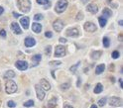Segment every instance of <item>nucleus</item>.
Masks as SVG:
<instances>
[{
    "label": "nucleus",
    "mask_w": 123,
    "mask_h": 108,
    "mask_svg": "<svg viewBox=\"0 0 123 108\" xmlns=\"http://www.w3.org/2000/svg\"><path fill=\"white\" fill-rule=\"evenodd\" d=\"M32 30H33V32H35V33H40L41 30H42V25L34 22L33 25H32Z\"/></svg>",
    "instance_id": "nucleus-16"
},
{
    "label": "nucleus",
    "mask_w": 123,
    "mask_h": 108,
    "mask_svg": "<svg viewBox=\"0 0 123 108\" xmlns=\"http://www.w3.org/2000/svg\"><path fill=\"white\" fill-rule=\"evenodd\" d=\"M24 106L25 107H32V106H34V101H33V100H28V101H26L24 103Z\"/></svg>",
    "instance_id": "nucleus-28"
},
{
    "label": "nucleus",
    "mask_w": 123,
    "mask_h": 108,
    "mask_svg": "<svg viewBox=\"0 0 123 108\" xmlns=\"http://www.w3.org/2000/svg\"><path fill=\"white\" fill-rule=\"evenodd\" d=\"M68 1L66 0H59V1L57 2V4H56V12L57 13H63L64 11L66 9V7H68Z\"/></svg>",
    "instance_id": "nucleus-3"
},
{
    "label": "nucleus",
    "mask_w": 123,
    "mask_h": 108,
    "mask_svg": "<svg viewBox=\"0 0 123 108\" xmlns=\"http://www.w3.org/2000/svg\"><path fill=\"white\" fill-rule=\"evenodd\" d=\"M14 76H15V72L13 70H7L3 75V77L5 79H11V78H13Z\"/></svg>",
    "instance_id": "nucleus-17"
},
{
    "label": "nucleus",
    "mask_w": 123,
    "mask_h": 108,
    "mask_svg": "<svg viewBox=\"0 0 123 108\" xmlns=\"http://www.w3.org/2000/svg\"><path fill=\"white\" fill-rule=\"evenodd\" d=\"M57 106V98L53 97L48 101V108H55Z\"/></svg>",
    "instance_id": "nucleus-18"
},
{
    "label": "nucleus",
    "mask_w": 123,
    "mask_h": 108,
    "mask_svg": "<svg viewBox=\"0 0 123 108\" xmlns=\"http://www.w3.org/2000/svg\"><path fill=\"white\" fill-rule=\"evenodd\" d=\"M7 105H8V107H10V108L16 107V103H15L14 101H12V100H9V101L7 102Z\"/></svg>",
    "instance_id": "nucleus-32"
},
{
    "label": "nucleus",
    "mask_w": 123,
    "mask_h": 108,
    "mask_svg": "<svg viewBox=\"0 0 123 108\" xmlns=\"http://www.w3.org/2000/svg\"><path fill=\"white\" fill-rule=\"evenodd\" d=\"M102 14H103V16L102 17H111L112 16V12H111V10L110 9H108V8H105V9H103V11H102Z\"/></svg>",
    "instance_id": "nucleus-23"
},
{
    "label": "nucleus",
    "mask_w": 123,
    "mask_h": 108,
    "mask_svg": "<svg viewBox=\"0 0 123 108\" xmlns=\"http://www.w3.org/2000/svg\"><path fill=\"white\" fill-rule=\"evenodd\" d=\"M64 108H74V107H72V106H71L70 104H65Z\"/></svg>",
    "instance_id": "nucleus-42"
},
{
    "label": "nucleus",
    "mask_w": 123,
    "mask_h": 108,
    "mask_svg": "<svg viewBox=\"0 0 123 108\" xmlns=\"http://www.w3.org/2000/svg\"><path fill=\"white\" fill-rule=\"evenodd\" d=\"M80 65V61H79V62H77V64L76 65H75V66H71V72H76V70H77V67H79V66Z\"/></svg>",
    "instance_id": "nucleus-27"
},
{
    "label": "nucleus",
    "mask_w": 123,
    "mask_h": 108,
    "mask_svg": "<svg viewBox=\"0 0 123 108\" xmlns=\"http://www.w3.org/2000/svg\"><path fill=\"white\" fill-rule=\"evenodd\" d=\"M111 56H112L113 59H118L119 58V52L118 51H114V52H112V54H111Z\"/></svg>",
    "instance_id": "nucleus-31"
},
{
    "label": "nucleus",
    "mask_w": 123,
    "mask_h": 108,
    "mask_svg": "<svg viewBox=\"0 0 123 108\" xmlns=\"http://www.w3.org/2000/svg\"><path fill=\"white\" fill-rule=\"evenodd\" d=\"M90 108H97V106H96L95 104H92V105L90 106Z\"/></svg>",
    "instance_id": "nucleus-44"
},
{
    "label": "nucleus",
    "mask_w": 123,
    "mask_h": 108,
    "mask_svg": "<svg viewBox=\"0 0 123 108\" xmlns=\"http://www.w3.org/2000/svg\"><path fill=\"white\" fill-rule=\"evenodd\" d=\"M66 35L69 37H79L80 32L76 28H70V29L66 31Z\"/></svg>",
    "instance_id": "nucleus-9"
},
{
    "label": "nucleus",
    "mask_w": 123,
    "mask_h": 108,
    "mask_svg": "<svg viewBox=\"0 0 123 108\" xmlns=\"http://www.w3.org/2000/svg\"><path fill=\"white\" fill-rule=\"evenodd\" d=\"M81 1H82V3H87L89 0H81Z\"/></svg>",
    "instance_id": "nucleus-46"
},
{
    "label": "nucleus",
    "mask_w": 123,
    "mask_h": 108,
    "mask_svg": "<svg viewBox=\"0 0 123 108\" xmlns=\"http://www.w3.org/2000/svg\"><path fill=\"white\" fill-rule=\"evenodd\" d=\"M82 18H83V14H82V12H80L76 16V20H81Z\"/></svg>",
    "instance_id": "nucleus-38"
},
{
    "label": "nucleus",
    "mask_w": 123,
    "mask_h": 108,
    "mask_svg": "<svg viewBox=\"0 0 123 108\" xmlns=\"http://www.w3.org/2000/svg\"><path fill=\"white\" fill-rule=\"evenodd\" d=\"M40 86L43 88V90H50L51 89V84L49 83V81L47 80V79H41V81H40Z\"/></svg>",
    "instance_id": "nucleus-13"
},
{
    "label": "nucleus",
    "mask_w": 123,
    "mask_h": 108,
    "mask_svg": "<svg viewBox=\"0 0 123 108\" xmlns=\"http://www.w3.org/2000/svg\"><path fill=\"white\" fill-rule=\"evenodd\" d=\"M50 66H60L62 65V62L60 61H50Z\"/></svg>",
    "instance_id": "nucleus-34"
},
{
    "label": "nucleus",
    "mask_w": 123,
    "mask_h": 108,
    "mask_svg": "<svg viewBox=\"0 0 123 108\" xmlns=\"http://www.w3.org/2000/svg\"><path fill=\"white\" fill-rule=\"evenodd\" d=\"M109 104L111 106H121L122 105V100L119 97H110L109 98Z\"/></svg>",
    "instance_id": "nucleus-10"
},
{
    "label": "nucleus",
    "mask_w": 123,
    "mask_h": 108,
    "mask_svg": "<svg viewBox=\"0 0 123 108\" xmlns=\"http://www.w3.org/2000/svg\"><path fill=\"white\" fill-rule=\"evenodd\" d=\"M103 46L105 48H108L110 46V40L108 37H104L103 38Z\"/></svg>",
    "instance_id": "nucleus-25"
},
{
    "label": "nucleus",
    "mask_w": 123,
    "mask_h": 108,
    "mask_svg": "<svg viewBox=\"0 0 123 108\" xmlns=\"http://www.w3.org/2000/svg\"><path fill=\"white\" fill-rule=\"evenodd\" d=\"M13 16L15 17V18H19V17H22L21 14H18V13H16V12H13Z\"/></svg>",
    "instance_id": "nucleus-39"
},
{
    "label": "nucleus",
    "mask_w": 123,
    "mask_h": 108,
    "mask_svg": "<svg viewBox=\"0 0 123 108\" xmlns=\"http://www.w3.org/2000/svg\"><path fill=\"white\" fill-rule=\"evenodd\" d=\"M102 90H103V86H102V84L101 83H97L96 85H95V88H94V93H96V94H98V93H100V92H102Z\"/></svg>",
    "instance_id": "nucleus-21"
},
{
    "label": "nucleus",
    "mask_w": 123,
    "mask_h": 108,
    "mask_svg": "<svg viewBox=\"0 0 123 108\" xmlns=\"http://www.w3.org/2000/svg\"><path fill=\"white\" fill-rule=\"evenodd\" d=\"M17 6L22 12L27 13L31 9V2H30V0H18Z\"/></svg>",
    "instance_id": "nucleus-1"
},
{
    "label": "nucleus",
    "mask_w": 123,
    "mask_h": 108,
    "mask_svg": "<svg viewBox=\"0 0 123 108\" xmlns=\"http://www.w3.org/2000/svg\"><path fill=\"white\" fill-rule=\"evenodd\" d=\"M105 104H106V97H103V98H101L100 100H98V106L102 107V106H104Z\"/></svg>",
    "instance_id": "nucleus-26"
},
{
    "label": "nucleus",
    "mask_w": 123,
    "mask_h": 108,
    "mask_svg": "<svg viewBox=\"0 0 123 108\" xmlns=\"http://www.w3.org/2000/svg\"><path fill=\"white\" fill-rule=\"evenodd\" d=\"M42 59V56L41 55H35L32 58V61H33V66H38V62L41 61Z\"/></svg>",
    "instance_id": "nucleus-19"
},
{
    "label": "nucleus",
    "mask_w": 123,
    "mask_h": 108,
    "mask_svg": "<svg viewBox=\"0 0 123 108\" xmlns=\"http://www.w3.org/2000/svg\"><path fill=\"white\" fill-rule=\"evenodd\" d=\"M37 3L40 5H46L49 3V0H37Z\"/></svg>",
    "instance_id": "nucleus-35"
},
{
    "label": "nucleus",
    "mask_w": 123,
    "mask_h": 108,
    "mask_svg": "<svg viewBox=\"0 0 123 108\" xmlns=\"http://www.w3.org/2000/svg\"><path fill=\"white\" fill-rule=\"evenodd\" d=\"M104 70H105V66L103 64L98 65L96 66V69H95V73H96V75H100V73H102L104 71Z\"/></svg>",
    "instance_id": "nucleus-20"
},
{
    "label": "nucleus",
    "mask_w": 123,
    "mask_h": 108,
    "mask_svg": "<svg viewBox=\"0 0 123 108\" xmlns=\"http://www.w3.org/2000/svg\"><path fill=\"white\" fill-rule=\"evenodd\" d=\"M5 90H6V92L8 94H12L17 91V84L15 83V81L9 79V80H7L6 84H5Z\"/></svg>",
    "instance_id": "nucleus-2"
},
{
    "label": "nucleus",
    "mask_w": 123,
    "mask_h": 108,
    "mask_svg": "<svg viewBox=\"0 0 123 108\" xmlns=\"http://www.w3.org/2000/svg\"><path fill=\"white\" fill-rule=\"evenodd\" d=\"M59 41H60L61 43H66V39H65V38H60Z\"/></svg>",
    "instance_id": "nucleus-40"
},
{
    "label": "nucleus",
    "mask_w": 123,
    "mask_h": 108,
    "mask_svg": "<svg viewBox=\"0 0 123 108\" xmlns=\"http://www.w3.org/2000/svg\"><path fill=\"white\" fill-rule=\"evenodd\" d=\"M10 28H11V30L13 31V33L16 34V35H20V34H22L21 28L19 27V24L16 23V22H13V23H11Z\"/></svg>",
    "instance_id": "nucleus-11"
},
{
    "label": "nucleus",
    "mask_w": 123,
    "mask_h": 108,
    "mask_svg": "<svg viewBox=\"0 0 123 108\" xmlns=\"http://www.w3.org/2000/svg\"><path fill=\"white\" fill-rule=\"evenodd\" d=\"M29 17H22V18L20 19V24L22 25V27L24 28V29H28L29 28Z\"/></svg>",
    "instance_id": "nucleus-15"
},
{
    "label": "nucleus",
    "mask_w": 123,
    "mask_h": 108,
    "mask_svg": "<svg viewBox=\"0 0 123 108\" xmlns=\"http://www.w3.org/2000/svg\"><path fill=\"white\" fill-rule=\"evenodd\" d=\"M98 22H99L100 27H104L106 25L107 20H106V18H104V17H98Z\"/></svg>",
    "instance_id": "nucleus-24"
},
{
    "label": "nucleus",
    "mask_w": 123,
    "mask_h": 108,
    "mask_svg": "<svg viewBox=\"0 0 123 108\" xmlns=\"http://www.w3.org/2000/svg\"><path fill=\"white\" fill-rule=\"evenodd\" d=\"M45 36H46L47 38H52L53 37V33L50 32V31H47L46 33H45Z\"/></svg>",
    "instance_id": "nucleus-36"
},
{
    "label": "nucleus",
    "mask_w": 123,
    "mask_h": 108,
    "mask_svg": "<svg viewBox=\"0 0 123 108\" xmlns=\"http://www.w3.org/2000/svg\"><path fill=\"white\" fill-rule=\"evenodd\" d=\"M35 89H36V93H37L38 99L39 100H43L45 98V91L43 90V88L39 84H36L35 85Z\"/></svg>",
    "instance_id": "nucleus-7"
},
{
    "label": "nucleus",
    "mask_w": 123,
    "mask_h": 108,
    "mask_svg": "<svg viewBox=\"0 0 123 108\" xmlns=\"http://www.w3.org/2000/svg\"><path fill=\"white\" fill-rule=\"evenodd\" d=\"M15 66L19 70H26L28 69V62L25 61H17L15 62Z\"/></svg>",
    "instance_id": "nucleus-8"
},
{
    "label": "nucleus",
    "mask_w": 123,
    "mask_h": 108,
    "mask_svg": "<svg viewBox=\"0 0 123 108\" xmlns=\"http://www.w3.org/2000/svg\"><path fill=\"white\" fill-rule=\"evenodd\" d=\"M66 56V48L64 46H57L55 51V56L56 58H62Z\"/></svg>",
    "instance_id": "nucleus-4"
},
{
    "label": "nucleus",
    "mask_w": 123,
    "mask_h": 108,
    "mask_svg": "<svg viewBox=\"0 0 123 108\" xmlns=\"http://www.w3.org/2000/svg\"><path fill=\"white\" fill-rule=\"evenodd\" d=\"M119 84H120V87H123V80H122V78L119 79Z\"/></svg>",
    "instance_id": "nucleus-41"
},
{
    "label": "nucleus",
    "mask_w": 123,
    "mask_h": 108,
    "mask_svg": "<svg viewBox=\"0 0 123 108\" xmlns=\"http://www.w3.org/2000/svg\"><path fill=\"white\" fill-rule=\"evenodd\" d=\"M0 90H1V84H0Z\"/></svg>",
    "instance_id": "nucleus-47"
},
{
    "label": "nucleus",
    "mask_w": 123,
    "mask_h": 108,
    "mask_svg": "<svg viewBox=\"0 0 123 108\" xmlns=\"http://www.w3.org/2000/svg\"><path fill=\"white\" fill-rule=\"evenodd\" d=\"M118 23H119V25H120V26H122V25H123V21H122V20H120V21L118 22Z\"/></svg>",
    "instance_id": "nucleus-45"
},
{
    "label": "nucleus",
    "mask_w": 123,
    "mask_h": 108,
    "mask_svg": "<svg viewBox=\"0 0 123 108\" xmlns=\"http://www.w3.org/2000/svg\"><path fill=\"white\" fill-rule=\"evenodd\" d=\"M0 36H1L2 38H6V31L2 29L1 31H0Z\"/></svg>",
    "instance_id": "nucleus-37"
},
{
    "label": "nucleus",
    "mask_w": 123,
    "mask_h": 108,
    "mask_svg": "<svg viewBox=\"0 0 123 108\" xmlns=\"http://www.w3.org/2000/svg\"><path fill=\"white\" fill-rule=\"evenodd\" d=\"M70 86H71V84H70V82H68V83H63L61 85V88H62V90H66L68 88H70Z\"/></svg>",
    "instance_id": "nucleus-30"
},
{
    "label": "nucleus",
    "mask_w": 123,
    "mask_h": 108,
    "mask_svg": "<svg viewBox=\"0 0 123 108\" xmlns=\"http://www.w3.org/2000/svg\"><path fill=\"white\" fill-rule=\"evenodd\" d=\"M36 45V40L32 37H28L25 39V46L27 48H31L33 46H35Z\"/></svg>",
    "instance_id": "nucleus-12"
},
{
    "label": "nucleus",
    "mask_w": 123,
    "mask_h": 108,
    "mask_svg": "<svg viewBox=\"0 0 123 108\" xmlns=\"http://www.w3.org/2000/svg\"><path fill=\"white\" fill-rule=\"evenodd\" d=\"M86 10L88 11V12H90L91 14H96V13L98 12V7L96 6L95 4L90 3V4H88V5H87Z\"/></svg>",
    "instance_id": "nucleus-14"
},
{
    "label": "nucleus",
    "mask_w": 123,
    "mask_h": 108,
    "mask_svg": "<svg viewBox=\"0 0 123 108\" xmlns=\"http://www.w3.org/2000/svg\"><path fill=\"white\" fill-rule=\"evenodd\" d=\"M51 52H52V47L51 46H47L45 49V54L47 56H51Z\"/></svg>",
    "instance_id": "nucleus-29"
},
{
    "label": "nucleus",
    "mask_w": 123,
    "mask_h": 108,
    "mask_svg": "<svg viewBox=\"0 0 123 108\" xmlns=\"http://www.w3.org/2000/svg\"><path fill=\"white\" fill-rule=\"evenodd\" d=\"M101 54H102V53L100 52V51H94V52L91 53V58H92L93 60H97V59L100 58Z\"/></svg>",
    "instance_id": "nucleus-22"
},
{
    "label": "nucleus",
    "mask_w": 123,
    "mask_h": 108,
    "mask_svg": "<svg viewBox=\"0 0 123 108\" xmlns=\"http://www.w3.org/2000/svg\"><path fill=\"white\" fill-rule=\"evenodd\" d=\"M4 12V8L3 7H1V6H0V15H1L2 13Z\"/></svg>",
    "instance_id": "nucleus-43"
},
{
    "label": "nucleus",
    "mask_w": 123,
    "mask_h": 108,
    "mask_svg": "<svg viewBox=\"0 0 123 108\" xmlns=\"http://www.w3.org/2000/svg\"><path fill=\"white\" fill-rule=\"evenodd\" d=\"M43 19V15L42 14H36L35 16H34V20L35 21H40V20H42Z\"/></svg>",
    "instance_id": "nucleus-33"
},
{
    "label": "nucleus",
    "mask_w": 123,
    "mask_h": 108,
    "mask_svg": "<svg viewBox=\"0 0 123 108\" xmlns=\"http://www.w3.org/2000/svg\"><path fill=\"white\" fill-rule=\"evenodd\" d=\"M83 28H85V30L86 32H89V33L96 31V26L94 25V23H92V22H85V25H83Z\"/></svg>",
    "instance_id": "nucleus-5"
},
{
    "label": "nucleus",
    "mask_w": 123,
    "mask_h": 108,
    "mask_svg": "<svg viewBox=\"0 0 123 108\" xmlns=\"http://www.w3.org/2000/svg\"><path fill=\"white\" fill-rule=\"evenodd\" d=\"M53 27H54V30L56 32H61L62 30H63V28H64V22L58 19V20H56L54 23H53Z\"/></svg>",
    "instance_id": "nucleus-6"
}]
</instances>
